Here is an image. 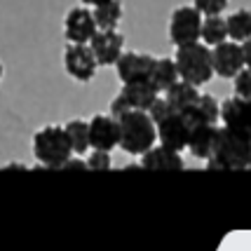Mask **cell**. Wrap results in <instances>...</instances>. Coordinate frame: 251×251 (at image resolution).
<instances>
[{"mask_svg":"<svg viewBox=\"0 0 251 251\" xmlns=\"http://www.w3.org/2000/svg\"><path fill=\"white\" fill-rule=\"evenodd\" d=\"M141 167L157 172H181L186 169V160L181 157V151H174L164 143H155L148 153L141 155Z\"/></svg>","mask_w":251,"mask_h":251,"instance_id":"9a60e30c","label":"cell"},{"mask_svg":"<svg viewBox=\"0 0 251 251\" xmlns=\"http://www.w3.org/2000/svg\"><path fill=\"white\" fill-rule=\"evenodd\" d=\"M200 97H202L200 87L193 85V82H186V80H178L176 85H172L164 92V99L169 101V106L174 110H178V113H188L197 103Z\"/></svg>","mask_w":251,"mask_h":251,"instance_id":"e0dca14e","label":"cell"},{"mask_svg":"<svg viewBox=\"0 0 251 251\" xmlns=\"http://www.w3.org/2000/svg\"><path fill=\"white\" fill-rule=\"evenodd\" d=\"M89 45L99 59V66H115L125 54V35L118 28H99Z\"/></svg>","mask_w":251,"mask_h":251,"instance_id":"5bb4252c","label":"cell"},{"mask_svg":"<svg viewBox=\"0 0 251 251\" xmlns=\"http://www.w3.org/2000/svg\"><path fill=\"white\" fill-rule=\"evenodd\" d=\"M94 10V19H97L99 28H118V24L122 22V0H106Z\"/></svg>","mask_w":251,"mask_h":251,"instance_id":"44dd1931","label":"cell"},{"mask_svg":"<svg viewBox=\"0 0 251 251\" xmlns=\"http://www.w3.org/2000/svg\"><path fill=\"white\" fill-rule=\"evenodd\" d=\"M235 85V94H240V97L244 99H251V68L249 66H244L240 73L235 75V80H232Z\"/></svg>","mask_w":251,"mask_h":251,"instance_id":"d4e9b609","label":"cell"},{"mask_svg":"<svg viewBox=\"0 0 251 251\" xmlns=\"http://www.w3.org/2000/svg\"><path fill=\"white\" fill-rule=\"evenodd\" d=\"M228 2L230 0H193V5H195L204 17H211V14H223V10H228Z\"/></svg>","mask_w":251,"mask_h":251,"instance_id":"484cf974","label":"cell"},{"mask_svg":"<svg viewBox=\"0 0 251 251\" xmlns=\"http://www.w3.org/2000/svg\"><path fill=\"white\" fill-rule=\"evenodd\" d=\"M97 31L99 24L94 19V10H89L87 5H77L66 12L64 35L68 43H92Z\"/></svg>","mask_w":251,"mask_h":251,"instance_id":"9c48e42d","label":"cell"},{"mask_svg":"<svg viewBox=\"0 0 251 251\" xmlns=\"http://www.w3.org/2000/svg\"><path fill=\"white\" fill-rule=\"evenodd\" d=\"M120 148L127 155H139L148 153L155 143H160L157 136V122L148 110H125L120 115Z\"/></svg>","mask_w":251,"mask_h":251,"instance_id":"7a4b0ae2","label":"cell"},{"mask_svg":"<svg viewBox=\"0 0 251 251\" xmlns=\"http://www.w3.org/2000/svg\"><path fill=\"white\" fill-rule=\"evenodd\" d=\"M176 64H178V73L181 80L193 82L197 87L207 85L211 77L216 75L214 68V54L211 50L204 47V43H190L176 47Z\"/></svg>","mask_w":251,"mask_h":251,"instance_id":"277c9868","label":"cell"},{"mask_svg":"<svg viewBox=\"0 0 251 251\" xmlns=\"http://www.w3.org/2000/svg\"><path fill=\"white\" fill-rule=\"evenodd\" d=\"M211 54H214L216 75L223 77V80H235V75L247 66V61H244V50H242V45L235 43V40H226V43L216 45V47L211 50Z\"/></svg>","mask_w":251,"mask_h":251,"instance_id":"7c38bea8","label":"cell"},{"mask_svg":"<svg viewBox=\"0 0 251 251\" xmlns=\"http://www.w3.org/2000/svg\"><path fill=\"white\" fill-rule=\"evenodd\" d=\"M157 122V136L160 143L174 148V151H183L188 148V139H190V120L186 118V113H178V110H169L164 113Z\"/></svg>","mask_w":251,"mask_h":251,"instance_id":"ba28073f","label":"cell"},{"mask_svg":"<svg viewBox=\"0 0 251 251\" xmlns=\"http://www.w3.org/2000/svg\"><path fill=\"white\" fill-rule=\"evenodd\" d=\"M82 5H87V7H97V5H101V2H106V0H80Z\"/></svg>","mask_w":251,"mask_h":251,"instance_id":"f1b7e54d","label":"cell"},{"mask_svg":"<svg viewBox=\"0 0 251 251\" xmlns=\"http://www.w3.org/2000/svg\"><path fill=\"white\" fill-rule=\"evenodd\" d=\"M219 136V125L211 122H193L190 125V139H188V151L197 160H209L214 153V143Z\"/></svg>","mask_w":251,"mask_h":251,"instance_id":"2e32d148","label":"cell"},{"mask_svg":"<svg viewBox=\"0 0 251 251\" xmlns=\"http://www.w3.org/2000/svg\"><path fill=\"white\" fill-rule=\"evenodd\" d=\"M160 89L155 87L151 80H146V82H127V85H122L120 94L110 101V113L115 115V118H120L125 110H151L153 108V103L160 99Z\"/></svg>","mask_w":251,"mask_h":251,"instance_id":"5b68a950","label":"cell"},{"mask_svg":"<svg viewBox=\"0 0 251 251\" xmlns=\"http://www.w3.org/2000/svg\"><path fill=\"white\" fill-rule=\"evenodd\" d=\"M120 118H115L113 113H99L89 120V143H92V148L113 151V148H120Z\"/></svg>","mask_w":251,"mask_h":251,"instance_id":"30bf717a","label":"cell"},{"mask_svg":"<svg viewBox=\"0 0 251 251\" xmlns=\"http://www.w3.org/2000/svg\"><path fill=\"white\" fill-rule=\"evenodd\" d=\"M181 80V73H178V64L176 59H169V56H157L153 66V73H151V82L160 92H167V89L176 85Z\"/></svg>","mask_w":251,"mask_h":251,"instance_id":"ac0fdd59","label":"cell"},{"mask_svg":"<svg viewBox=\"0 0 251 251\" xmlns=\"http://www.w3.org/2000/svg\"><path fill=\"white\" fill-rule=\"evenodd\" d=\"M155 59L157 56L143 54V52H125L118 59V64H115L120 82L127 85V82H146V80H151Z\"/></svg>","mask_w":251,"mask_h":251,"instance_id":"8fae6325","label":"cell"},{"mask_svg":"<svg viewBox=\"0 0 251 251\" xmlns=\"http://www.w3.org/2000/svg\"><path fill=\"white\" fill-rule=\"evenodd\" d=\"M89 172H108L113 162H110V151H99V148H92V155L87 157Z\"/></svg>","mask_w":251,"mask_h":251,"instance_id":"cb8c5ba5","label":"cell"},{"mask_svg":"<svg viewBox=\"0 0 251 251\" xmlns=\"http://www.w3.org/2000/svg\"><path fill=\"white\" fill-rule=\"evenodd\" d=\"M64 68L66 73L77 82L94 80L99 68V59L89 43H68L64 50Z\"/></svg>","mask_w":251,"mask_h":251,"instance_id":"52a82bcc","label":"cell"},{"mask_svg":"<svg viewBox=\"0 0 251 251\" xmlns=\"http://www.w3.org/2000/svg\"><path fill=\"white\" fill-rule=\"evenodd\" d=\"M209 169H251V136L219 125V136L214 143V153L207 160Z\"/></svg>","mask_w":251,"mask_h":251,"instance_id":"6da1fadb","label":"cell"},{"mask_svg":"<svg viewBox=\"0 0 251 251\" xmlns=\"http://www.w3.org/2000/svg\"><path fill=\"white\" fill-rule=\"evenodd\" d=\"M221 122L244 136H251V99H244L240 94L223 99L221 101Z\"/></svg>","mask_w":251,"mask_h":251,"instance_id":"4fadbf2b","label":"cell"},{"mask_svg":"<svg viewBox=\"0 0 251 251\" xmlns=\"http://www.w3.org/2000/svg\"><path fill=\"white\" fill-rule=\"evenodd\" d=\"M230 38L228 33V22L221 17V14H211V17H204V24H202V40L209 47H216V45L226 43Z\"/></svg>","mask_w":251,"mask_h":251,"instance_id":"ffe728a7","label":"cell"},{"mask_svg":"<svg viewBox=\"0 0 251 251\" xmlns=\"http://www.w3.org/2000/svg\"><path fill=\"white\" fill-rule=\"evenodd\" d=\"M202 24H204V14L193 7H176L169 17V40L181 47V45L200 43L202 40Z\"/></svg>","mask_w":251,"mask_h":251,"instance_id":"8992f818","label":"cell"},{"mask_svg":"<svg viewBox=\"0 0 251 251\" xmlns=\"http://www.w3.org/2000/svg\"><path fill=\"white\" fill-rule=\"evenodd\" d=\"M186 118L193 122H211L219 125L221 122V101L214 94H202L197 99V103L186 113Z\"/></svg>","mask_w":251,"mask_h":251,"instance_id":"d6986e66","label":"cell"},{"mask_svg":"<svg viewBox=\"0 0 251 251\" xmlns=\"http://www.w3.org/2000/svg\"><path fill=\"white\" fill-rule=\"evenodd\" d=\"M75 155H85L92 148L89 143V120H68L64 125Z\"/></svg>","mask_w":251,"mask_h":251,"instance_id":"7402d4cb","label":"cell"},{"mask_svg":"<svg viewBox=\"0 0 251 251\" xmlns=\"http://www.w3.org/2000/svg\"><path fill=\"white\" fill-rule=\"evenodd\" d=\"M33 155L47 169H61L73 157L68 131L61 125H47L33 134Z\"/></svg>","mask_w":251,"mask_h":251,"instance_id":"3957f363","label":"cell"},{"mask_svg":"<svg viewBox=\"0 0 251 251\" xmlns=\"http://www.w3.org/2000/svg\"><path fill=\"white\" fill-rule=\"evenodd\" d=\"M242 50H244V61H247V66L251 68V38L242 43Z\"/></svg>","mask_w":251,"mask_h":251,"instance_id":"83f0119b","label":"cell"},{"mask_svg":"<svg viewBox=\"0 0 251 251\" xmlns=\"http://www.w3.org/2000/svg\"><path fill=\"white\" fill-rule=\"evenodd\" d=\"M228 22V33H230V40L235 43H244L251 38V12L249 10H237L226 17Z\"/></svg>","mask_w":251,"mask_h":251,"instance_id":"603a6c76","label":"cell"},{"mask_svg":"<svg viewBox=\"0 0 251 251\" xmlns=\"http://www.w3.org/2000/svg\"><path fill=\"white\" fill-rule=\"evenodd\" d=\"M61 169H68V172H71V169H87V172H89V164L82 162V160H73V157H71V160L61 167Z\"/></svg>","mask_w":251,"mask_h":251,"instance_id":"4316f807","label":"cell"}]
</instances>
